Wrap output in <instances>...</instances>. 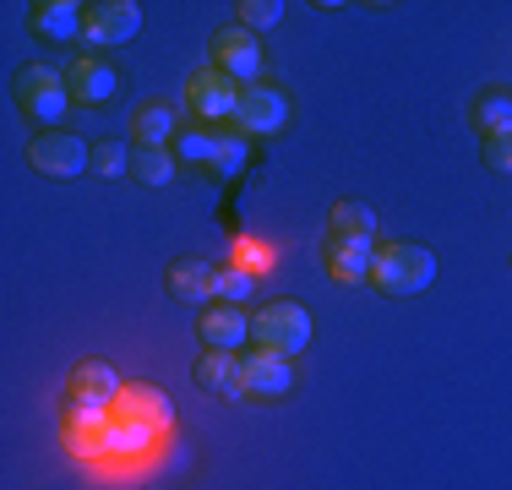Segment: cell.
Instances as JSON below:
<instances>
[{
  "mask_svg": "<svg viewBox=\"0 0 512 490\" xmlns=\"http://www.w3.org/2000/svg\"><path fill=\"white\" fill-rule=\"evenodd\" d=\"M371 284L382 294H425L436 284V251L414 240H393L371 251Z\"/></svg>",
  "mask_w": 512,
  "mask_h": 490,
  "instance_id": "obj_1",
  "label": "cell"
},
{
  "mask_svg": "<svg viewBox=\"0 0 512 490\" xmlns=\"http://www.w3.org/2000/svg\"><path fill=\"white\" fill-rule=\"evenodd\" d=\"M251 338H256V349H273L284 360H295L311 343V311L300 300H267L262 311H251Z\"/></svg>",
  "mask_w": 512,
  "mask_h": 490,
  "instance_id": "obj_2",
  "label": "cell"
},
{
  "mask_svg": "<svg viewBox=\"0 0 512 490\" xmlns=\"http://www.w3.org/2000/svg\"><path fill=\"white\" fill-rule=\"evenodd\" d=\"M11 98L28 120H39L44 131H55V120L71 109V93H66V71L55 66H22L11 77Z\"/></svg>",
  "mask_w": 512,
  "mask_h": 490,
  "instance_id": "obj_3",
  "label": "cell"
},
{
  "mask_svg": "<svg viewBox=\"0 0 512 490\" xmlns=\"http://www.w3.org/2000/svg\"><path fill=\"white\" fill-rule=\"evenodd\" d=\"M28 164L39 169V175H50V180H77L82 169L93 164V147L82 142V137H71V131H33V142H28Z\"/></svg>",
  "mask_w": 512,
  "mask_h": 490,
  "instance_id": "obj_4",
  "label": "cell"
},
{
  "mask_svg": "<svg viewBox=\"0 0 512 490\" xmlns=\"http://www.w3.org/2000/svg\"><path fill=\"white\" fill-rule=\"evenodd\" d=\"M137 28H142L137 0H93V6H82V44L93 49H115L137 39Z\"/></svg>",
  "mask_w": 512,
  "mask_h": 490,
  "instance_id": "obj_5",
  "label": "cell"
},
{
  "mask_svg": "<svg viewBox=\"0 0 512 490\" xmlns=\"http://www.w3.org/2000/svg\"><path fill=\"white\" fill-rule=\"evenodd\" d=\"M207 66H218L224 77H235L240 88H251L256 77H262V44H256V33H246L235 22V28H218L213 39H207Z\"/></svg>",
  "mask_w": 512,
  "mask_h": 490,
  "instance_id": "obj_6",
  "label": "cell"
},
{
  "mask_svg": "<svg viewBox=\"0 0 512 490\" xmlns=\"http://www.w3.org/2000/svg\"><path fill=\"white\" fill-rule=\"evenodd\" d=\"M284 120H289V93L267 88V82L240 88V104H235V126L240 131H251V137H273Z\"/></svg>",
  "mask_w": 512,
  "mask_h": 490,
  "instance_id": "obj_7",
  "label": "cell"
},
{
  "mask_svg": "<svg viewBox=\"0 0 512 490\" xmlns=\"http://www.w3.org/2000/svg\"><path fill=\"white\" fill-rule=\"evenodd\" d=\"M186 104L197 109L202 120H235L240 82L224 77L218 66H202V71H191V82H186Z\"/></svg>",
  "mask_w": 512,
  "mask_h": 490,
  "instance_id": "obj_8",
  "label": "cell"
},
{
  "mask_svg": "<svg viewBox=\"0 0 512 490\" xmlns=\"http://www.w3.org/2000/svg\"><path fill=\"white\" fill-rule=\"evenodd\" d=\"M197 338H202V349L235 354L240 343L251 338V311H246V305H229V300H213V305H207V316H197Z\"/></svg>",
  "mask_w": 512,
  "mask_h": 490,
  "instance_id": "obj_9",
  "label": "cell"
},
{
  "mask_svg": "<svg viewBox=\"0 0 512 490\" xmlns=\"http://www.w3.org/2000/svg\"><path fill=\"white\" fill-rule=\"evenodd\" d=\"M218 273H224V267H213L207 256H180V262H169L164 284L180 305H213L218 300Z\"/></svg>",
  "mask_w": 512,
  "mask_h": 490,
  "instance_id": "obj_10",
  "label": "cell"
},
{
  "mask_svg": "<svg viewBox=\"0 0 512 490\" xmlns=\"http://www.w3.org/2000/svg\"><path fill=\"white\" fill-rule=\"evenodd\" d=\"M289 382H295V365L273 349H251V360H240V392L251 398H284Z\"/></svg>",
  "mask_w": 512,
  "mask_h": 490,
  "instance_id": "obj_11",
  "label": "cell"
},
{
  "mask_svg": "<svg viewBox=\"0 0 512 490\" xmlns=\"http://www.w3.org/2000/svg\"><path fill=\"white\" fill-rule=\"evenodd\" d=\"M66 93H71V104H109L115 98V71L99 55H77L66 66Z\"/></svg>",
  "mask_w": 512,
  "mask_h": 490,
  "instance_id": "obj_12",
  "label": "cell"
},
{
  "mask_svg": "<svg viewBox=\"0 0 512 490\" xmlns=\"http://www.w3.org/2000/svg\"><path fill=\"white\" fill-rule=\"evenodd\" d=\"M109 420H131V425H153V431H158V425L175 420V403H169L158 387H120Z\"/></svg>",
  "mask_w": 512,
  "mask_h": 490,
  "instance_id": "obj_13",
  "label": "cell"
},
{
  "mask_svg": "<svg viewBox=\"0 0 512 490\" xmlns=\"http://www.w3.org/2000/svg\"><path fill=\"white\" fill-rule=\"evenodd\" d=\"M115 398H120L115 365H104V360H77V371H71V403H104V409H115Z\"/></svg>",
  "mask_w": 512,
  "mask_h": 490,
  "instance_id": "obj_14",
  "label": "cell"
},
{
  "mask_svg": "<svg viewBox=\"0 0 512 490\" xmlns=\"http://www.w3.org/2000/svg\"><path fill=\"white\" fill-rule=\"evenodd\" d=\"M191 382H197L202 392H229V398H246L240 392V360L224 349H202V360L191 365Z\"/></svg>",
  "mask_w": 512,
  "mask_h": 490,
  "instance_id": "obj_15",
  "label": "cell"
},
{
  "mask_svg": "<svg viewBox=\"0 0 512 490\" xmlns=\"http://www.w3.org/2000/svg\"><path fill=\"white\" fill-rule=\"evenodd\" d=\"M180 137V115L169 104H142L131 115V142L137 147H175Z\"/></svg>",
  "mask_w": 512,
  "mask_h": 490,
  "instance_id": "obj_16",
  "label": "cell"
},
{
  "mask_svg": "<svg viewBox=\"0 0 512 490\" xmlns=\"http://www.w3.org/2000/svg\"><path fill=\"white\" fill-rule=\"evenodd\" d=\"M371 251L376 245H355V240H333L327 235V273L338 278V284H371Z\"/></svg>",
  "mask_w": 512,
  "mask_h": 490,
  "instance_id": "obj_17",
  "label": "cell"
},
{
  "mask_svg": "<svg viewBox=\"0 0 512 490\" xmlns=\"http://www.w3.org/2000/svg\"><path fill=\"white\" fill-rule=\"evenodd\" d=\"M28 22H33L39 39H82V6L77 0H39Z\"/></svg>",
  "mask_w": 512,
  "mask_h": 490,
  "instance_id": "obj_18",
  "label": "cell"
},
{
  "mask_svg": "<svg viewBox=\"0 0 512 490\" xmlns=\"http://www.w3.org/2000/svg\"><path fill=\"white\" fill-rule=\"evenodd\" d=\"M327 229H333V240L376 245V213L365 202H333L327 207Z\"/></svg>",
  "mask_w": 512,
  "mask_h": 490,
  "instance_id": "obj_19",
  "label": "cell"
},
{
  "mask_svg": "<svg viewBox=\"0 0 512 490\" xmlns=\"http://www.w3.org/2000/svg\"><path fill=\"white\" fill-rule=\"evenodd\" d=\"M175 147H131V175L142 180V186H169L175 180Z\"/></svg>",
  "mask_w": 512,
  "mask_h": 490,
  "instance_id": "obj_20",
  "label": "cell"
},
{
  "mask_svg": "<svg viewBox=\"0 0 512 490\" xmlns=\"http://www.w3.org/2000/svg\"><path fill=\"white\" fill-rule=\"evenodd\" d=\"M148 441H153V425H131V420L104 425V452H115V458H137V452H148Z\"/></svg>",
  "mask_w": 512,
  "mask_h": 490,
  "instance_id": "obj_21",
  "label": "cell"
},
{
  "mask_svg": "<svg viewBox=\"0 0 512 490\" xmlns=\"http://www.w3.org/2000/svg\"><path fill=\"white\" fill-rule=\"evenodd\" d=\"M218 153H224V137H213L207 126H191L175 137V158H186V164H218Z\"/></svg>",
  "mask_w": 512,
  "mask_h": 490,
  "instance_id": "obj_22",
  "label": "cell"
},
{
  "mask_svg": "<svg viewBox=\"0 0 512 490\" xmlns=\"http://www.w3.org/2000/svg\"><path fill=\"white\" fill-rule=\"evenodd\" d=\"M512 126V93H502V88H491L474 104V131L480 137H491V131H507Z\"/></svg>",
  "mask_w": 512,
  "mask_h": 490,
  "instance_id": "obj_23",
  "label": "cell"
},
{
  "mask_svg": "<svg viewBox=\"0 0 512 490\" xmlns=\"http://www.w3.org/2000/svg\"><path fill=\"white\" fill-rule=\"evenodd\" d=\"M284 0H240L235 6V22L246 33H267V28H278V22H284Z\"/></svg>",
  "mask_w": 512,
  "mask_h": 490,
  "instance_id": "obj_24",
  "label": "cell"
},
{
  "mask_svg": "<svg viewBox=\"0 0 512 490\" xmlns=\"http://www.w3.org/2000/svg\"><path fill=\"white\" fill-rule=\"evenodd\" d=\"M93 175H104V180H120V175H131V147L126 142H93Z\"/></svg>",
  "mask_w": 512,
  "mask_h": 490,
  "instance_id": "obj_25",
  "label": "cell"
},
{
  "mask_svg": "<svg viewBox=\"0 0 512 490\" xmlns=\"http://www.w3.org/2000/svg\"><path fill=\"white\" fill-rule=\"evenodd\" d=\"M480 158H485V169H496V175H512V126L491 131V137L480 142Z\"/></svg>",
  "mask_w": 512,
  "mask_h": 490,
  "instance_id": "obj_26",
  "label": "cell"
},
{
  "mask_svg": "<svg viewBox=\"0 0 512 490\" xmlns=\"http://www.w3.org/2000/svg\"><path fill=\"white\" fill-rule=\"evenodd\" d=\"M251 284H256V273H240V267H224V273H218V300H229V305L251 300Z\"/></svg>",
  "mask_w": 512,
  "mask_h": 490,
  "instance_id": "obj_27",
  "label": "cell"
},
{
  "mask_svg": "<svg viewBox=\"0 0 512 490\" xmlns=\"http://www.w3.org/2000/svg\"><path fill=\"white\" fill-rule=\"evenodd\" d=\"M246 153H251V142L246 137H224V153H218V175H240L246 169Z\"/></svg>",
  "mask_w": 512,
  "mask_h": 490,
  "instance_id": "obj_28",
  "label": "cell"
}]
</instances>
